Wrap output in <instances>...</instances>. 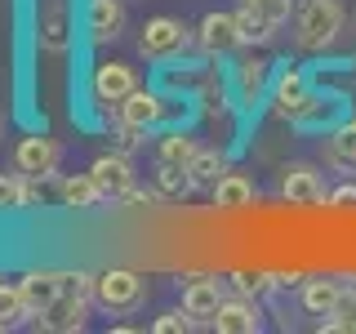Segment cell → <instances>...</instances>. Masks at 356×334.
<instances>
[{
    "instance_id": "cell-1",
    "label": "cell",
    "mask_w": 356,
    "mask_h": 334,
    "mask_svg": "<svg viewBox=\"0 0 356 334\" xmlns=\"http://www.w3.org/2000/svg\"><path fill=\"white\" fill-rule=\"evenodd\" d=\"M89 303H94V276L89 272H63V294L54 299V308L40 317L44 330H81L89 317Z\"/></svg>"
},
{
    "instance_id": "cell-2",
    "label": "cell",
    "mask_w": 356,
    "mask_h": 334,
    "mask_svg": "<svg viewBox=\"0 0 356 334\" xmlns=\"http://www.w3.org/2000/svg\"><path fill=\"white\" fill-rule=\"evenodd\" d=\"M343 31V9L339 0H303L294 9V45L298 49H325Z\"/></svg>"
},
{
    "instance_id": "cell-3",
    "label": "cell",
    "mask_w": 356,
    "mask_h": 334,
    "mask_svg": "<svg viewBox=\"0 0 356 334\" xmlns=\"http://www.w3.org/2000/svg\"><path fill=\"white\" fill-rule=\"evenodd\" d=\"M143 294H147V285L129 267H107L103 276H94V303L103 312H134L143 303Z\"/></svg>"
},
{
    "instance_id": "cell-4",
    "label": "cell",
    "mask_w": 356,
    "mask_h": 334,
    "mask_svg": "<svg viewBox=\"0 0 356 334\" xmlns=\"http://www.w3.org/2000/svg\"><path fill=\"white\" fill-rule=\"evenodd\" d=\"M294 0H241L236 22H241V36L245 40H272L276 27L289 18Z\"/></svg>"
},
{
    "instance_id": "cell-5",
    "label": "cell",
    "mask_w": 356,
    "mask_h": 334,
    "mask_svg": "<svg viewBox=\"0 0 356 334\" xmlns=\"http://www.w3.org/2000/svg\"><path fill=\"white\" fill-rule=\"evenodd\" d=\"M187 40H192V31L183 27L178 18H147V27H143V36H138V49H143V58H174V54H183L187 49Z\"/></svg>"
},
{
    "instance_id": "cell-6",
    "label": "cell",
    "mask_w": 356,
    "mask_h": 334,
    "mask_svg": "<svg viewBox=\"0 0 356 334\" xmlns=\"http://www.w3.org/2000/svg\"><path fill=\"white\" fill-rule=\"evenodd\" d=\"M58 143L54 138H44V134H31V138H22L18 148H14V170L18 174H27V178H49L54 170H58Z\"/></svg>"
},
{
    "instance_id": "cell-7",
    "label": "cell",
    "mask_w": 356,
    "mask_h": 334,
    "mask_svg": "<svg viewBox=\"0 0 356 334\" xmlns=\"http://www.w3.org/2000/svg\"><path fill=\"white\" fill-rule=\"evenodd\" d=\"M89 174H94V183L103 187L107 200H125L134 192V165H129V156H120V152L98 156V161L89 165Z\"/></svg>"
},
{
    "instance_id": "cell-8",
    "label": "cell",
    "mask_w": 356,
    "mask_h": 334,
    "mask_svg": "<svg viewBox=\"0 0 356 334\" xmlns=\"http://www.w3.org/2000/svg\"><path fill=\"white\" fill-rule=\"evenodd\" d=\"M134 89H138V76H134V67L129 63H98L94 67V98L98 103H125V98L134 94Z\"/></svg>"
},
{
    "instance_id": "cell-9",
    "label": "cell",
    "mask_w": 356,
    "mask_h": 334,
    "mask_svg": "<svg viewBox=\"0 0 356 334\" xmlns=\"http://www.w3.org/2000/svg\"><path fill=\"white\" fill-rule=\"evenodd\" d=\"M196 40H200V49H205V54H232L236 45H245L236 14H205V18H200V27H196Z\"/></svg>"
},
{
    "instance_id": "cell-10",
    "label": "cell",
    "mask_w": 356,
    "mask_h": 334,
    "mask_svg": "<svg viewBox=\"0 0 356 334\" xmlns=\"http://www.w3.org/2000/svg\"><path fill=\"white\" fill-rule=\"evenodd\" d=\"M120 27H125V5H120V0H89L85 5V31H89L94 45L116 40Z\"/></svg>"
},
{
    "instance_id": "cell-11",
    "label": "cell",
    "mask_w": 356,
    "mask_h": 334,
    "mask_svg": "<svg viewBox=\"0 0 356 334\" xmlns=\"http://www.w3.org/2000/svg\"><path fill=\"white\" fill-rule=\"evenodd\" d=\"M272 103H276V116H285V120H303V116H307V107L316 103V98L307 94V81H303V72H281V81H276V94H272Z\"/></svg>"
},
{
    "instance_id": "cell-12",
    "label": "cell",
    "mask_w": 356,
    "mask_h": 334,
    "mask_svg": "<svg viewBox=\"0 0 356 334\" xmlns=\"http://www.w3.org/2000/svg\"><path fill=\"white\" fill-rule=\"evenodd\" d=\"M22 303H27V317H44L54 308V299L63 294V272H27L22 276Z\"/></svg>"
},
{
    "instance_id": "cell-13",
    "label": "cell",
    "mask_w": 356,
    "mask_h": 334,
    "mask_svg": "<svg viewBox=\"0 0 356 334\" xmlns=\"http://www.w3.org/2000/svg\"><path fill=\"white\" fill-rule=\"evenodd\" d=\"M116 116H120V125L143 134V129H152L156 120L165 116V103H161V94H152V89H134L125 103H116Z\"/></svg>"
},
{
    "instance_id": "cell-14",
    "label": "cell",
    "mask_w": 356,
    "mask_h": 334,
    "mask_svg": "<svg viewBox=\"0 0 356 334\" xmlns=\"http://www.w3.org/2000/svg\"><path fill=\"white\" fill-rule=\"evenodd\" d=\"M209 326L218 334H254L263 321H259V308H254L250 299H222L218 312L209 317Z\"/></svg>"
},
{
    "instance_id": "cell-15",
    "label": "cell",
    "mask_w": 356,
    "mask_h": 334,
    "mask_svg": "<svg viewBox=\"0 0 356 334\" xmlns=\"http://www.w3.org/2000/svg\"><path fill=\"white\" fill-rule=\"evenodd\" d=\"M281 196L289 200V205H316V200H325L321 174L307 170V165H289L285 178H281Z\"/></svg>"
},
{
    "instance_id": "cell-16",
    "label": "cell",
    "mask_w": 356,
    "mask_h": 334,
    "mask_svg": "<svg viewBox=\"0 0 356 334\" xmlns=\"http://www.w3.org/2000/svg\"><path fill=\"white\" fill-rule=\"evenodd\" d=\"M222 303V285L218 281H192L183 289V312H192L196 321H209Z\"/></svg>"
},
{
    "instance_id": "cell-17",
    "label": "cell",
    "mask_w": 356,
    "mask_h": 334,
    "mask_svg": "<svg viewBox=\"0 0 356 334\" xmlns=\"http://www.w3.org/2000/svg\"><path fill=\"white\" fill-rule=\"evenodd\" d=\"M58 196H63V205H72V209H94L98 200H107L103 187L94 183V174H67Z\"/></svg>"
},
{
    "instance_id": "cell-18",
    "label": "cell",
    "mask_w": 356,
    "mask_h": 334,
    "mask_svg": "<svg viewBox=\"0 0 356 334\" xmlns=\"http://www.w3.org/2000/svg\"><path fill=\"white\" fill-rule=\"evenodd\" d=\"M339 299H343V285L330 281V276H316V281L303 285V308L312 317H330V312L339 308Z\"/></svg>"
},
{
    "instance_id": "cell-19",
    "label": "cell",
    "mask_w": 356,
    "mask_h": 334,
    "mask_svg": "<svg viewBox=\"0 0 356 334\" xmlns=\"http://www.w3.org/2000/svg\"><path fill=\"white\" fill-rule=\"evenodd\" d=\"M330 165L334 170H343V174H356V120H348V125H339L330 134Z\"/></svg>"
},
{
    "instance_id": "cell-20",
    "label": "cell",
    "mask_w": 356,
    "mask_h": 334,
    "mask_svg": "<svg viewBox=\"0 0 356 334\" xmlns=\"http://www.w3.org/2000/svg\"><path fill=\"white\" fill-rule=\"evenodd\" d=\"M40 187L27 174H0V209H18V205H36Z\"/></svg>"
},
{
    "instance_id": "cell-21",
    "label": "cell",
    "mask_w": 356,
    "mask_h": 334,
    "mask_svg": "<svg viewBox=\"0 0 356 334\" xmlns=\"http://www.w3.org/2000/svg\"><path fill=\"white\" fill-rule=\"evenodd\" d=\"M254 200V183L245 174H222L214 183V205L218 209H245Z\"/></svg>"
},
{
    "instance_id": "cell-22",
    "label": "cell",
    "mask_w": 356,
    "mask_h": 334,
    "mask_svg": "<svg viewBox=\"0 0 356 334\" xmlns=\"http://www.w3.org/2000/svg\"><path fill=\"white\" fill-rule=\"evenodd\" d=\"M27 321V303H22V285L18 281H0V330Z\"/></svg>"
},
{
    "instance_id": "cell-23",
    "label": "cell",
    "mask_w": 356,
    "mask_h": 334,
    "mask_svg": "<svg viewBox=\"0 0 356 334\" xmlns=\"http://www.w3.org/2000/svg\"><path fill=\"white\" fill-rule=\"evenodd\" d=\"M196 152H200V148H196L192 138H187V134H170V138H161V152H156V161H161V165H178V170H187Z\"/></svg>"
},
{
    "instance_id": "cell-24",
    "label": "cell",
    "mask_w": 356,
    "mask_h": 334,
    "mask_svg": "<svg viewBox=\"0 0 356 334\" xmlns=\"http://www.w3.org/2000/svg\"><path fill=\"white\" fill-rule=\"evenodd\" d=\"M187 174H192V183H218V178L227 174V161H222L218 152H196L192 165H187Z\"/></svg>"
},
{
    "instance_id": "cell-25",
    "label": "cell",
    "mask_w": 356,
    "mask_h": 334,
    "mask_svg": "<svg viewBox=\"0 0 356 334\" xmlns=\"http://www.w3.org/2000/svg\"><path fill=\"white\" fill-rule=\"evenodd\" d=\"M325 330H343V334H356V289H343L339 308L330 312Z\"/></svg>"
},
{
    "instance_id": "cell-26",
    "label": "cell",
    "mask_w": 356,
    "mask_h": 334,
    "mask_svg": "<svg viewBox=\"0 0 356 334\" xmlns=\"http://www.w3.org/2000/svg\"><path fill=\"white\" fill-rule=\"evenodd\" d=\"M192 326H196L192 312H165V317H156V321H152V330H156V334H183V330H192Z\"/></svg>"
},
{
    "instance_id": "cell-27",
    "label": "cell",
    "mask_w": 356,
    "mask_h": 334,
    "mask_svg": "<svg viewBox=\"0 0 356 334\" xmlns=\"http://www.w3.org/2000/svg\"><path fill=\"white\" fill-rule=\"evenodd\" d=\"M263 81H267V63H259V58L241 63V89H245V94H259Z\"/></svg>"
},
{
    "instance_id": "cell-28",
    "label": "cell",
    "mask_w": 356,
    "mask_h": 334,
    "mask_svg": "<svg viewBox=\"0 0 356 334\" xmlns=\"http://www.w3.org/2000/svg\"><path fill=\"white\" fill-rule=\"evenodd\" d=\"M44 45H49V49H58V45H63V14H58V9H54L49 22H44Z\"/></svg>"
},
{
    "instance_id": "cell-29",
    "label": "cell",
    "mask_w": 356,
    "mask_h": 334,
    "mask_svg": "<svg viewBox=\"0 0 356 334\" xmlns=\"http://www.w3.org/2000/svg\"><path fill=\"white\" fill-rule=\"evenodd\" d=\"M325 200H330V205H356V183H348V187H339V192H330Z\"/></svg>"
}]
</instances>
